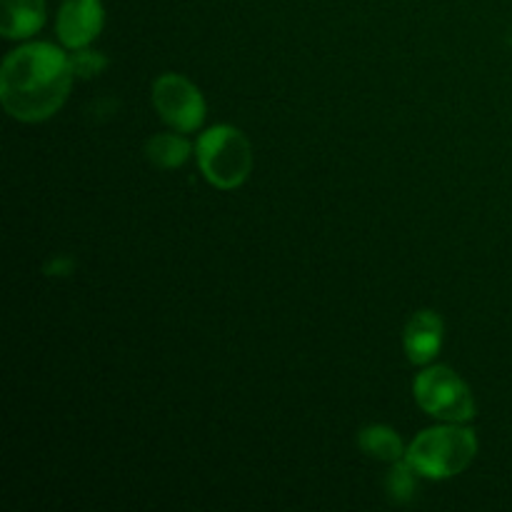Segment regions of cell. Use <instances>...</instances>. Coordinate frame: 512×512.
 <instances>
[{
    "label": "cell",
    "instance_id": "6da1fadb",
    "mask_svg": "<svg viewBox=\"0 0 512 512\" xmlns=\"http://www.w3.org/2000/svg\"><path fill=\"white\" fill-rule=\"evenodd\" d=\"M73 65L58 45L25 43L8 53L0 70V103L20 123L53 118L73 88Z\"/></svg>",
    "mask_w": 512,
    "mask_h": 512
},
{
    "label": "cell",
    "instance_id": "7a4b0ae2",
    "mask_svg": "<svg viewBox=\"0 0 512 512\" xmlns=\"http://www.w3.org/2000/svg\"><path fill=\"white\" fill-rule=\"evenodd\" d=\"M478 455V435L465 423H443L423 430L408 445L405 460L425 480H448L465 473Z\"/></svg>",
    "mask_w": 512,
    "mask_h": 512
},
{
    "label": "cell",
    "instance_id": "3957f363",
    "mask_svg": "<svg viewBox=\"0 0 512 512\" xmlns=\"http://www.w3.org/2000/svg\"><path fill=\"white\" fill-rule=\"evenodd\" d=\"M200 173L213 188L235 190L253 173V148L235 125H213L195 143Z\"/></svg>",
    "mask_w": 512,
    "mask_h": 512
},
{
    "label": "cell",
    "instance_id": "277c9868",
    "mask_svg": "<svg viewBox=\"0 0 512 512\" xmlns=\"http://www.w3.org/2000/svg\"><path fill=\"white\" fill-rule=\"evenodd\" d=\"M413 398L420 410L443 423H470L475 418V398L468 383L448 365H428L413 380Z\"/></svg>",
    "mask_w": 512,
    "mask_h": 512
},
{
    "label": "cell",
    "instance_id": "5b68a950",
    "mask_svg": "<svg viewBox=\"0 0 512 512\" xmlns=\"http://www.w3.org/2000/svg\"><path fill=\"white\" fill-rule=\"evenodd\" d=\"M153 108L160 120L178 133H195L208 115V105L198 85L178 73H163L155 78Z\"/></svg>",
    "mask_w": 512,
    "mask_h": 512
},
{
    "label": "cell",
    "instance_id": "8992f818",
    "mask_svg": "<svg viewBox=\"0 0 512 512\" xmlns=\"http://www.w3.org/2000/svg\"><path fill=\"white\" fill-rule=\"evenodd\" d=\"M105 8L100 0H63L55 18V30L68 50H83L103 33Z\"/></svg>",
    "mask_w": 512,
    "mask_h": 512
},
{
    "label": "cell",
    "instance_id": "52a82bcc",
    "mask_svg": "<svg viewBox=\"0 0 512 512\" xmlns=\"http://www.w3.org/2000/svg\"><path fill=\"white\" fill-rule=\"evenodd\" d=\"M445 340V323L438 313L433 310H418L413 318L408 320L403 333V348L405 355L413 365L425 368L438 358L440 348Z\"/></svg>",
    "mask_w": 512,
    "mask_h": 512
},
{
    "label": "cell",
    "instance_id": "ba28073f",
    "mask_svg": "<svg viewBox=\"0 0 512 512\" xmlns=\"http://www.w3.org/2000/svg\"><path fill=\"white\" fill-rule=\"evenodd\" d=\"M0 33L8 40L33 38L45 25V0H0Z\"/></svg>",
    "mask_w": 512,
    "mask_h": 512
},
{
    "label": "cell",
    "instance_id": "9c48e42d",
    "mask_svg": "<svg viewBox=\"0 0 512 512\" xmlns=\"http://www.w3.org/2000/svg\"><path fill=\"white\" fill-rule=\"evenodd\" d=\"M358 445L368 458L390 465L403 460L405 453H408L403 438L390 425H368V428H363L358 435Z\"/></svg>",
    "mask_w": 512,
    "mask_h": 512
},
{
    "label": "cell",
    "instance_id": "30bf717a",
    "mask_svg": "<svg viewBox=\"0 0 512 512\" xmlns=\"http://www.w3.org/2000/svg\"><path fill=\"white\" fill-rule=\"evenodd\" d=\"M190 153H193V148H190V143L178 130H173V133H158L145 143V158L160 170L180 168V165L188 163Z\"/></svg>",
    "mask_w": 512,
    "mask_h": 512
},
{
    "label": "cell",
    "instance_id": "8fae6325",
    "mask_svg": "<svg viewBox=\"0 0 512 512\" xmlns=\"http://www.w3.org/2000/svg\"><path fill=\"white\" fill-rule=\"evenodd\" d=\"M418 478L420 475L410 468V463L405 458L398 460V463H393V468H390V473H388V480H385L393 503H398V505L410 503L415 495V480Z\"/></svg>",
    "mask_w": 512,
    "mask_h": 512
},
{
    "label": "cell",
    "instance_id": "7c38bea8",
    "mask_svg": "<svg viewBox=\"0 0 512 512\" xmlns=\"http://www.w3.org/2000/svg\"><path fill=\"white\" fill-rule=\"evenodd\" d=\"M70 65H73V73L75 78H95V75L103 73L105 68H108V58L100 53H95V50H73V55H70Z\"/></svg>",
    "mask_w": 512,
    "mask_h": 512
}]
</instances>
